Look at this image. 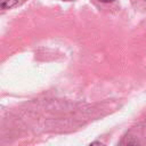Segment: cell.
<instances>
[{"mask_svg": "<svg viewBox=\"0 0 146 146\" xmlns=\"http://www.w3.org/2000/svg\"><path fill=\"white\" fill-rule=\"evenodd\" d=\"M17 2H18V0H0V10L9 9V8L14 7Z\"/></svg>", "mask_w": 146, "mask_h": 146, "instance_id": "cell-1", "label": "cell"}, {"mask_svg": "<svg viewBox=\"0 0 146 146\" xmlns=\"http://www.w3.org/2000/svg\"><path fill=\"white\" fill-rule=\"evenodd\" d=\"M99 1H102V2H112L114 0H99Z\"/></svg>", "mask_w": 146, "mask_h": 146, "instance_id": "cell-2", "label": "cell"}]
</instances>
